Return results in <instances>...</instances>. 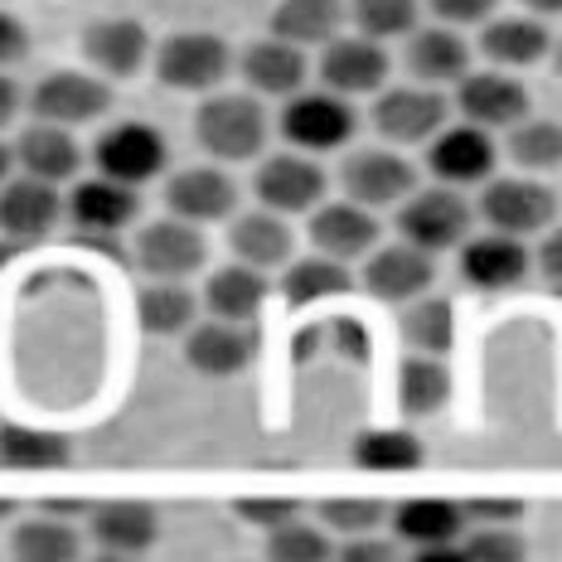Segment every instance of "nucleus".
I'll return each instance as SVG.
<instances>
[{"mask_svg":"<svg viewBox=\"0 0 562 562\" xmlns=\"http://www.w3.org/2000/svg\"><path fill=\"white\" fill-rule=\"evenodd\" d=\"M538 267H543L548 286L562 291V228L553 233V238H543V248H538Z\"/></svg>","mask_w":562,"mask_h":562,"instance_id":"obj_49","label":"nucleus"},{"mask_svg":"<svg viewBox=\"0 0 562 562\" xmlns=\"http://www.w3.org/2000/svg\"><path fill=\"white\" fill-rule=\"evenodd\" d=\"M233 74V54L218 34H175L156 54V78L175 92H209Z\"/></svg>","mask_w":562,"mask_h":562,"instance_id":"obj_5","label":"nucleus"},{"mask_svg":"<svg viewBox=\"0 0 562 562\" xmlns=\"http://www.w3.org/2000/svg\"><path fill=\"white\" fill-rule=\"evenodd\" d=\"M345 25V5L339 0H281L272 10V34L291 44H330Z\"/></svg>","mask_w":562,"mask_h":562,"instance_id":"obj_29","label":"nucleus"},{"mask_svg":"<svg viewBox=\"0 0 562 562\" xmlns=\"http://www.w3.org/2000/svg\"><path fill=\"white\" fill-rule=\"evenodd\" d=\"M78 248H98V252H112V257H126V248L112 238V233H78Z\"/></svg>","mask_w":562,"mask_h":562,"instance_id":"obj_51","label":"nucleus"},{"mask_svg":"<svg viewBox=\"0 0 562 562\" xmlns=\"http://www.w3.org/2000/svg\"><path fill=\"white\" fill-rule=\"evenodd\" d=\"M199 301L180 281H150L146 291L136 296V315H140V330L146 335H180L194 325Z\"/></svg>","mask_w":562,"mask_h":562,"instance_id":"obj_34","label":"nucleus"},{"mask_svg":"<svg viewBox=\"0 0 562 562\" xmlns=\"http://www.w3.org/2000/svg\"><path fill=\"white\" fill-rule=\"evenodd\" d=\"M267 272L252 262H238V267H224V272L209 277L204 286V306L209 315H218V321H252L257 311H262L267 301Z\"/></svg>","mask_w":562,"mask_h":562,"instance_id":"obj_27","label":"nucleus"},{"mask_svg":"<svg viewBox=\"0 0 562 562\" xmlns=\"http://www.w3.org/2000/svg\"><path fill=\"white\" fill-rule=\"evenodd\" d=\"M558 74H562V49H558Z\"/></svg>","mask_w":562,"mask_h":562,"instance_id":"obj_56","label":"nucleus"},{"mask_svg":"<svg viewBox=\"0 0 562 562\" xmlns=\"http://www.w3.org/2000/svg\"><path fill=\"white\" fill-rule=\"evenodd\" d=\"M0 519H10V505H0Z\"/></svg>","mask_w":562,"mask_h":562,"instance_id":"obj_55","label":"nucleus"},{"mask_svg":"<svg viewBox=\"0 0 562 562\" xmlns=\"http://www.w3.org/2000/svg\"><path fill=\"white\" fill-rule=\"evenodd\" d=\"M465 509V519H475V524H519V505L514 499H471V505H461Z\"/></svg>","mask_w":562,"mask_h":562,"instance_id":"obj_47","label":"nucleus"},{"mask_svg":"<svg viewBox=\"0 0 562 562\" xmlns=\"http://www.w3.org/2000/svg\"><path fill=\"white\" fill-rule=\"evenodd\" d=\"M25 54H30V30L20 25L15 15H5V10H0V68L20 64Z\"/></svg>","mask_w":562,"mask_h":562,"instance_id":"obj_46","label":"nucleus"},{"mask_svg":"<svg viewBox=\"0 0 562 562\" xmlns=\"http://www.w3.org/2000/svg\"><path fill=\"white\" fill-rule=\"evenodd\" d=\"M5 175H10V146H0V184H5Z\"/></svg>","mask_w":562,"mask_h":562,"instance_id":"obj_54","label":"nucleus"},{"mask_svg":"<svg viewBox=\"0 0 562 562\" xmlns=\"http://www.w3.org/2000/svg\"><path fill=\"white\" fill-rule=\"evenodd\" d=\"M194 136L218 160H252L267 146V112L257 108V98H243V92L209 98L194 116Z\"/></svg>","mask_w":562,"mask_h":562,"instance_id":"obj_2","label":"nucleus"},{"mask_svg":"<svg viewBox=\"0 0 562 562\" xmlns=\"http://www.w3.org/2000/svg\"><path fill=\"white\" fill-rule=\"evenodd\" d=\"M166 136L156 132L150 122H116L98 136L92 146V160H98V175L108 180H122V184H150L160 170H166Z\"/></svg>","mask_w":562,"mask_h":562,"instance_id":"obj_4","label":"nucleus"},{"mask_svg":"<svg viewBox=\"0 0 562 562\" xmlns=\"http://www.w3.org/2000/svg\"><path fill=\"white\" fill-rule=\"evenodd\" d=\"M355 461L373 475H397V471H417L422 465V441L413 431H364L355 441Z\"/></svg>","mask_w":562,"mask_h":562,"instance_id":"obj_38","label":"nucleus"},{"mask_svg":"<svg viewBox=\"0 0 562 562\" xmlns=\"http://www.w3.org/2000/svg\"><path fill=\"white\" fill-rule=\"evenodd\" d=\"M431 15L447 20V25H480V20L495 15L499 0H427Z\"/></svg>","mask_w":562,"mask_h":562,"instance_id":"obj_45","label":"nucleus"},{"mask_svg":"<svg viewBox=\"0 0 562 562\" xmlns=\"http://www.w3.org/2000/svg\"><path fill=\"white\" fill-rule=\"evenodd\" d=\"M10 553L20 562H74L83 553V543H78V533L68 529L64 519H54V514H44V519H25L10 538Z\"/></svg>","mask_w":562,"mask_h":562,"instance_id":"obj_37","label":"nucleus"},{"mask_svg":"<svg viewBox=\"0 0 562 562\" xmlns=\"http://www.w3.org/2000/svg\"><path fill=\"white\" fill-rule=\"evenodd\" d=\"M209 262V243L204 233H199L194 224H184V218H160V224L140 228L136 238V267L140 272H150L156 281H180L199 272V267Z\"/></svg>","mask_w":562,"mask_h":562,"instance_id":"obj_7","label":"nucleus"},{"mask_svg":"<svg viewBox=\"0 0 562 562\" xmlns=\"http://www.w3.org/2000/svg\"><path fill=\"white\" fill-rule=\"evenodd\" d=\"M257 355V335L248 330V321H209V325H190L184 339V359L190 369H199L204 379H233L252 364Z\"/></svg>","mask_w":562,"mask_h":562,"instance_id":"obj_14","label":"nucleus"},{"mask_svg":"<svg viewBox=\"0 0 562 562\" xmlns=\"http://www.w3.org/2000/svg\"><path fill=\"white\" fill-rule=\"evenodd\" d=\"M389 68L393 58L379 40L369 34H355V40H335L325 44V58H321V78L325 88L339 92V98H359V92H379L389 83Z\"/></svg>","mask_w":562,"mask_h":562,"instance_id":"obj_9","label":"nucleus"},{"mask_svg":"<svg viewBox=\"0 0 562 562\" xmlns=\"http://www.w3.org/2000/svg\"><path fill=\"white\" fill-rule=\"evenodd\" d=\"M480 49H485V58H495V64H505V68H529L548 54V30L538 25V20H519V15L490 20L485 34H480Z\"/></svg>","mask_w":562,"mask_h":562,"instance_id":"obj_31","label":"nucleus"},{"mask_svg":"<svg viewBox=\"0 0 562 562\" xmlns=\"http://www.w3.org/2000/svg\"><path fill=\"white\" fill-rule=\"evenodd\" d=\"M68 437L54 431H30V427H0V465L10 471H58L68 465Z\"/></svg>","mask_w":562,"mask_h":562,"instance_id":"obj_35","label":"nucleus"},{"mask_svg":"<svg viewBox=\"0 0 562 562\" xmlns=\"http://www.w3.org/2000/svg\"><path fill=\"white\" fill-rule=\"evenodd\" d=\"M553 214H558V199L543 184H529V180H495L480 194V218L495 233H509V238H529V233L548 228Z\"/></svg>","mask_w":562,"mask_h":562,"instance_id":"obj_10","label":"nucleus"},{"mask_svg":"<svg viewBox=\"0 0 562 562\" xmlns=\"http://www.w3.org/2000/svg\"><path fill=\"white\" fill-rule=\"evenodd\" d=\"M383 509L379 499H369V495H349V499H325L321 505V519L330 524L335 533H373L383 524Z\"/></svg>","mask_w":562,"mask_h":562,"instance_id":"obj_42","label":"nucleus"},{"mask_svg":"<svg viewBox=\"0 0 562 562\" xmlns=\"http://www.w3.org/2000/svg\"><path fill=\"white\" fill-rule=\"evenodd\" d=\"M495 140H490L485 126L465 122V126H441L427 146V170L437 175L441 184H475L490 180L495 170Z\"/></svg>","mask_w":562,"mask_h":562,"instance_id":"obj_11","label":"nucleus"},{"mask_svg":"<svg viewBox=\"0 0 562 562\" xmlns=\"http://www.w3.org/2000/svg\"><path fill=\"white\" fill-rule=\"evenodd\" d=\"M15 112H20V92H15V83H10L5 74H0V126H5Z\"/></svg>","mask_w":562,"mask_h":562,"instance_id":"obj_52","label":"nucleus"},{"mask_svg":"<svg viewBox=\"0 0 562 562\" xmlns=\"http://www.w3.org/2000/svg\"><path fill=\"white\" fill-rule=\"evenodd\" d=\"M529 277V252L509 233H485V238L461 243V281L475 291H509Z\"/></svg>","mask_w":562,"mask_h":562,"instance_id":"obj_15","label":"nucleus"},{"mask_svg":"<svg viewBox=\"0 0 562 562\" xmlns=\"http://www.w3.org/2000/svg\"><path fill=\"white\" fill-rule=\"evenodd\" d=\"M83 54L88 64H98L108 78H132L150 54V40L136 20H98L83 34Z\"/></svg>","mask_w":562,"mask_h":562,"instance_id":"obj_25","label":"nucleus"},{"mask_svg":"<svg viewBox=\"0 0 562 562\" xmlns=\"http://www.w3.org/2000/svg\"><path fill=\"white\" fill-rule=\"evenodd\" d=\"M291 306H315V301H330V296H349L355 291V272H349L339 257H311V262H291L286 281H281Z\"/></svg>","mask_w":562,"mask_h":562,"instance_id":"obj_32","label":"nucleus"},{"mask_svg":"<svg viewBox=\"0 0 562 562\" xmlns=\"http://www.w3.org/2000/svg\"><path fill=\"white\" fill-rule=\"evenodd\" d=\"M524 538L514 533V524H480L465 538V562H519Z\"/></svg>","mask_w":562,"mask_h":562,"instance_id":"obj_43","label":"nucleus"},{"mask_svg":"<svg viewBox=\"0 0 562 562\" xmlns=\"http://www.w3.org/2000/svg\"><path fill=\"white\" fill-rule=\"evenodd\" d=\"M339 184H345V194L355 199V204L389 209L397 199L413 194L417 170L407 166L403 156H393V150H355V156L345 160V170H339Z\"/></svg>","mask_w":562,"mask_h":562,"instance_id":"obj_12","label":"nucleus"},{"mask_svg":"<svg viewBox=\"0 0 562 562\" xmlns=\"http://www.w3.org/2000/svg\"><path fill=\"white\" fill-rule=\"evenodd\" d=\"M393 529L403 543H451V538L465 533V509L451 505V499H407L403 509L393 514Z\"/></svg>","mask_w":562,"mask_h":562,"instance_id":"obj_30","label":"nucleus"},{"mask_svg":"<svg viewBox=\"0 0 562 562\" xmlns=\"http://www.w3.org/2000/svg\"><path fill=\"white\" fill-rule=\"evenodd\" d=\"M451 397V373L441 364V355H413L397 373V403H403V413L413 417H427L437 413V407H447Z\"/></svg>","mask_w":562,"mask_h":562,"instance_id":"obj_33","label":"nucleus"},{"mask_svg":"<svg viewBox=\"0 0 562 562\" xmlns=\"http://www.w3.org/2000/svg\"><path fill=\"white\" fill-rule=\"evenodd\" d=\"M166 204L184 224H218V218H228L238 209V184L224 170L194 166V170H180L166 184Z\"/></svg>","mask_w":562,"mask_h":562,"instance_id":"obj_16","label":"nucleus"},{"mask_svg":"<svg viewBox=\"0 0 562 562\" xmlns=\"http://www.w3.org/2000/svg\"><path fill=\"white\" fill-rule=\"evenodd\" d=\"M160 533V519L150 505L122 499V505L92 509V543L102 558H140Z\"/></svg>","mask_w":562,"mask_h":562,"instance_id":"obj_21","label":"nucleus"},{"mask_svg":"<svg viewBox=\"0 0 562 562\" xmlns=\"http://www.w3.org/2000/svg\"><path fill=\"white\" fill-rule=\"evenodd\" d=\"M306 54H301V44L291 40H262L252 44L248 54H243V78H248L252 92H262V98H291V92L306 88Z\"/></svg>","mask_w":562,"mask_h":562,"instance_id":"obj_22","label":"nucleus"},{"mask_svg":"<svg viewBox=\"0 0 562 562\" xmlns=\"http://www.w3.org/2000/svg\"><path fill=\"white\" fill-rule=\"evenodd\" d=\"M431 281H437V262H431V252L413 248V243H393V248L373 252L364 267V286L379 301H389V306L422 296Z\"/></svg>","mask_w":562,"mask_h":562,"instance_id":"obj_17","label":"nucleus"},{"mask_svg":"<svg viewBox=\"0 0 562 562\" xmlns=\"http://www.w3.org/2000/svg\"><path fill=\"white\" fill-rule=\"evenodd\" d=\"M475 228V209L456 194V184H441V190H422V194H407V204L397 209V233L403 243H413L422 252H447V248H461Z\"/></svg>","mask_w":562,"mask_h":562,"instance_id":"obj_1","label":"nucleus"},{"mask_svg":"<svg viewBox=\"0 0 562 562\" xmlns=\"http://www.w3.org/2000/svg\"><path fill=\"white\" fill-rule=\"evenodd\" d=\"M267 558H277V562H325L330 558V538H325L321 529H311V524L291 519V524H281V529L267 533Z\"/></svg>","mask_w":562,"mask_h":562,"instance_id":"obj_41","label":"nucleus"},{"mask_svg":"<svg viewBox=\"0 0 562 562\" xmlns=\"http://www.w3.org/2000/svg\"><path fill=\"white\" fill-rule=\"evenodd\" d=\"M257 199H262V209H272V214H311L315 204H321L325 194V170L315 166L311 156H296V150H281V156L262 160V170H257L252 180Z\"/></svg>","mask_w":562,"mask_h":562,"instance_id":"obj_6","label":"nucleus"},{"mask_svg":"<svg viewBox=\"0 0 562 562\" xmlns=\"http://www.w3.org/2000/svg\"><path fill=\"white\" fill-rule=\"evenodd\" d=\"M417 562H465V543H422L417 548Z\"/></svg>","mask_w":562,"mask_h":562,"instance_id":"obj_50","label":"nucleus"},{"mask_svg":"<svg viewBox=\"0 0 562 562\" xmlns=\"http://www.w3.org/2000/svg\"><path fill=\"white\" fill-rule=\"evenodd\" d=\"M108 108H112V88L88 74H49L30 92V112L54 126L92 122V116H102Z\"/></svg>","mask_w":562,"mask_h":562,"instance_id":"obj_13","label":"nucleus"},{"mask_svg":"<svg viewBox=\"0 0 562 562\" xmlns=\"http://www.w3.org/2000/svg\"><path fill=\"white\" fill-rule=\"evenodd\" d=\"M403 339L417 349V355H447V349L456 345V311H451V301L427 296V291H422V301L413 296V306L403 311Z\"/></svg>","mask_w":562,"mask_h":562,"instance_id":"obj_36","label":"nucleus"},{"mask_svg":"<svg viewBox=\"0 0 562 562\" xmlns=\"http://www.w3.org/2000/svg\"><path fill=\"white\" fill-rule=\"evenodd\" d=\"M291 228L281 224V214H272V209H262V214H243L228 224V248L243 257V262L252 267H281L291 262Z\"/></svg>","mask_w":562,"mask_h":562,"instance_id":"obj_28","label":"nucleus"},{"mask_svg":"<svg viewBox=\"0 0 562 562\" xmlns=\"http://www.w3.org/2000/svg\"><path fill=\"white\" fill-rule=\"evenodd\" d=\"M58 214H64V204H58L54 184L34 180V175H25V180H15V184L0 190V228H5V238H15V243L49 238Z\"/></svg>","mask_w":562,"mask_h":562,"instance_id":"obj_20","label":"nucleus"},{"mask_svg":"<svg viewBox=\"0 0 562 562\" xmlns=\"http://www.w3.org/2000/svg\"><path fill=\"white\" fill-rule=\"evenodd\" d=\"M238 514H243L248 524H257V529L272 533V529H281V524L296 519L301 505H296V499H281V495H272V499H243Z\"/></svg>","mask_w":562,"mask_h":562,"instance_id":"obj_44","label":"nucleus"},{"mask_svg":"<svg viewBox=\"0 0 562 562\" xmlns=\"http://www.w3.org/2000/svg\"><path fill=\"white\" fill-rule=\"evenodd\" d=\"M136 214H140L136 190L122 180H108V175L74 184V194H68V218L78 224V233H122Z\"/></svg>","mask_w":562,"mask_h":562,"instance_id":"obj_18","label":"nucleus"},{"mask_svg":"<svg viewBox=\"0 0 562 562\" xmlns=\"http://www.w3.org/2000/svg\"><path fill=\"white\" fill-rule=\"evenodd\" d=\"M465 68H471V49H465L461 34L451 30H413L407 40V74L427 88L441 83H461Z\"/></svg>","mask_w":562,"mask_h":562,"instance_id":"obj_26","label":"nucleus"},{"mask_svg":"<svg viewBox=\"0 0 562 562\" xmlns=\"http://www.w3.org/2000/svg\"><path fill=\"white\" fill-rule=\"evenodd\" d=\"M373 126H379V136L397 140V146H422V140H431L447 126V102L427 83L393 88L373 102Z\"/></svg>","mask_w":562,"mask_h":562,"instance_id":"obj_8","label":"nucleus"},{"mask_svg":"<svg viewBox=\"0 0 562 562\" xmlns=\"http://www.w3.org/2000/svg\"><path fill=\"white\" fill-rule=\"evenodd\" d=\"M509 156L524 170H553L562 166V126L558 122H514Z\"/></svg>","mask_w":562,"mask_h":562,"instance_id":"obj_40","label":"nucleus"},{"mask_svg":"<svg viewBox=\"0 0 562 562\" xmlns=\"http://www.w3.org/2000/svg\"><path fill=\"white\" fill-rule=\"evenodd\" d=\"M339 558H345V562H393V558H397V548H393V543H369V538L359 533L355 543L339 548Z\"/></svg>","mask_w":562,"mask_h":562,"instance_id":"obj_48","label":"nucleus"},{"mask_svg":"<svg viewBox=\"0 0 562 562\" xmlns=\"http://www.w3.org/2000/svg\"><path fill=\"white\" fill-rule=\"evenodd\" d=\"M359 116L339 92H291V102L281 108V136L301 150H339L355 140Z\"/></svg>","mask_w":562,"mask_h":562,"instance_id":"obj_3","label":"nucleus"},{"mask_svg":"<svg viewBox=\"0 0 562 562\" xmlns=\"http://www.w3.org/2000/svg\"><path fill=\"white\" fill-rule=\"evenodd\" d=\"M359 34L369 40H397V34H413L417 30V0H355L349 5Z\"/></svg>","mask_w":562,"mask_h":562,"instance_id":"obj_39","label":"nucleus"},{"mask_svg":"<svg viewBox=\"0 0 562 562\" xmlns=\"http://www.w3.org/2000/svg\"><path fill=\"white\" fill-rule=\"evenodd\" d=\"M456 108H461L465 122L495 132V126L524 122V112H529V92H524V83H514V78H505V74H475V78L465 74L461 92H456Z\"/></svg>","mask_w":562,"mask_h":562,"instance_id":"obj_19","label":"nucleus"},{"mask_svg":"<svg viewBox=\"0 0 562 562\" xmlns=\"http://www.w3.org/2000/svg\"><path fill=\"white\" fill-rule=\"evenodd\" d=\"M15 160L25 166V175H34V180L64 184V180H74L78 175V166H83V150H78L74 136H68V126L40 122V126H30V132L15 140Z\"/></svg>","mask_w":562,"mask_h":562,"instance_id":"obj_24","label":"nucleus"},{"mask_svg":"<svg viewBox=\"0 0 562 562\" xmlns=\"http://www.w3.org/2000/svg\"><path fill=\"white\" fill-rule=\"evenodd\" d=\"M529 10H538V15H562V0H524Z\"/></svg>","mask_w":562,"mask_h":562,"instance_id":"obj_53","label":"nucleus"},{"mask_svg":"<svg viewBox=\"0 0 562 562\" xmlns=\"http://www.w3.org/2000/svg\"><path fill=\"white\" fill-rule=\"evenodd\" d=\"M311 243L315 252L325 257H339V262H349V257H364L373 243H379V224H373V214L364 204H321L311 218Z\"/></svg>","mask_w":562,"mask_h":562,"instance_id":"obj_23","label":"nucleus"}]
</instances>
